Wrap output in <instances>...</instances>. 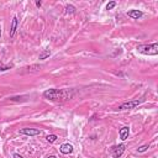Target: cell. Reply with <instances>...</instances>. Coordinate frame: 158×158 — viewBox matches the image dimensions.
Listing matches in <instances>:
<instances>
[{"mask_svg": "<svg viewBox=\"0 0 158 158\" xmlns=\"http://www.w3.org/2000/svg\"><path fill=\"white\" fill-rule=\"evenodd\" d=\"M43 97L51 101H67L73 97V93L68 89H47L43 91Z\"/></svg>", "mask_w": 158, "mask_h": 158, "instance_id": "1", "label": "cell"}, {"mask_svg": "<svg viewBox=\"0 0 158 158\" xmlns=\"http://www.w3.org/2000/svg\"><path fill=\"white\" fill-rule=\"evenodd\" d=\"M137 51L142 55L157 56L158 55V43L154 42L152 45H140V46H137Z\"/></svg>", "mask_w": 158, "mask_h": 158, "instance_id": "2", "label": "cell"}, {"mask_svg": "<svg viewBox=\"0 0 158 158\" xmlns=\"http://www.w3.org/2000/svg\"><path fill=\"white\" fill-rule=\"evenodd\" d=\"M145 101V99H140V100H132V101H126L122 103L120 105V110H130V109H135L136 106H139L140 104H142Z\"/></svg>", "mask_w": 158, "mask_h": 158, "instance_id": "3", "label": "cell"}, {"mask_svg": "<svg viewBox=\"0 0 158 158\" xmlns=\"http://www.w3.org/2000/svg\"><path fill=\"white\" fill-rule=\"evenodd\" d=\"M125 148H126V146H125L124 143L118 145V146H112L111 148H110V153H111V156H112L114 158H120V157L124 154Z\"/></svg>", "mask_w": 158, "mask_h": 158, "instance_id": "4", "label": "cell"}, {"mask_svg": "<svg viewBox=\"0 0 158 158\" xmlns=\"http://www.w3.org/2000/svg\"><path fill=\"white\" fill-rule=\"evenodd\" d=\"M20 133H21V135H27V136H37V135L41 133V131L37 130V129L25 127V129H21V130H20Z\"/></svg>", "mask_w": 158, "mask_h": 158, "instance_id": "5", "label": "cell"}, {"mask_svg": "<svg viewBox=\"0 0 158 158\" xmlns=\"http://www.w3.org/2000/svg\"><path fill=\"white\" fill-rule=\"evenodd\" d=\"M59 151H61V153H63V154H69V153L73 152V146H72L70 143H63V145L59 147Z\"/></svg>", "mask_w": 158, "mask_h": 158, "instance_id": "6", "label": "cell"}, {"mask_svg": "<svg viewBox=\"0 0 158 158\" xmlns=\"http://www.w3.org/2000/svg\"><path fill=\"white\" fill-rule=\"evenodd\" d=\"M120 139L122 140V141H125V140H127V137H129V133H130V127L129 126H124V127H121L120 129Z\"/></svg>", "mask_w": 158, "mask_h": 158, "instance_id": "7", "label": "cell"}, {"mask_svg": "<svg viewBox=\"0 0 158 158\" xmlns=\"http://www.w3.org/2000/svg\"><path fill=\"white\" fill-rule=\"evenodd\" d=\"M142 15H143V13L140 11V10H130V11H127V16L133 19V20H137V19L142 17Z\"/></svg>", "mask_w": 158, "mask_h": 158, "instance_id": "8", "label": "cell"}, {"mask_svg": "<svg viewBox=\"0 0 158 158\" xmlns=\"http://www.w3.org/2000/svg\"><path fill=\"white\" fill-rule=\"evenodd\" d=\"M16 28H17V17L14 16L13 21H11V27H10V37H14V35L16 32Z\"/></svg>", "mask_w": 158, "mask_h": 158, "instance_id": "9", "label": "cell"}, {"mask_svg": "<svg viewBox=\"0 0 158 158\" xmlns=\"http://www.w3.org/2000/svg\"><path fill=\"white\" fill-rule=\"evenodd\" d=\"M51 56V51L49 49H45L42 53H40V56H38V59H46L47 57H49Z\"/></svg>", "mask_w": 158, "mask_h": 158, "instance_id": "10", "label": "cell"}, {"mask_svg": "<svg viewBox=\"0 0 158 158\" xmlns=\"http://www.w3.org/2000/svg\"><path fill=\"white\" fill-rule=\"evenodd\" d=\"M57 135H48L47 137H46V140L49 142V143H53V142H56L57 141Z\"/></svg>", "mask_w": 158, "mask_h": 158, "instance_id": "11", "label": "cell"}, {"mask_svg": "<svg viewBox=\"0 0 158 158\" xmlns=\"http://www.w3.org/2000/svg\"><path fill=\"white\" fill-rule=\"evenodd\" d=\"M76 10H77V9L73 6V5H67V6H66V13H67V14H74Z\"/></svg>", "mask_w": 158, "mask_h": 158, "instance_id": "12", "label": "cell"}, {"mask_svg": "<svg viewBox=\"0 0 158 158\" xmlns=\"http://www.w3.org/2000/svg\"><path fill=\"white\" fill-rule=\"evenodd\" d=\"M10 68H13V64H1V63H0V72H5Z\"/></svg>", "mask_w": 158, "mask_h": 158, "instance_id": "13", "label": "cell"}, {"mask_svg": "<svg viewBox=\"0 0 158 158\" xmlns=\"http://www.w3.org/2000/svg\"><path fill=\"white\" fill-rule=\"evenodd\" d=\"M150 147H148V145H145V146H141V147H139L137 148V152L139 153H143V152H146L147 150H148Z\"/></svg>", "mask_w": 158, "mask_h": 158, "instance_id": "14", "label": "cell"}, {"mask_svg": "<svg viewBox=\"0 0 158 158\" xmlns=\"http://www.w3.org/2000/svg\"><path fill=\"white\" fill-rule=\"evenodd\" d=\"M115 6H116V1H110V3L106 5V10H112Z\"/></svg>", "mask_w": 158, "mask_h": 158, "instance_id": "15", "label": "cell"}, {"mask_svg": "<svg viewBox=\"0 0 158 158\" xmlns=\"http://www.w3.org/2000/svg\"><path fill=\"white\" fill-rule=\"evenodd\" d=\"M14 158H24V157H22V156H20L19 153H15V154H14Z\"/></svg>", "mask_w": 158, "mask_h": 158, "instance_id": "16", "label": "cell"}, {"mask_svg": "<svg viewBox=\"0 0 158 158\" xmlns=\"http://www.w3.org/2000/svg\"><path fill=\"white\" fill-rule=\"evenodd\" d=\"M36 5H37V6H41V5H42V1H36Z\"/></svg>", "mask_w": 158, "mask_h": 158, "instance_id": "17", "label": "cell"}, {"mask_svg": "<svg viewBox=\"0 0 158 158\" xmlns=\"http://www.w3.org/2000/svg\"><path fill=\"white\" fill-rule=\"evenodd\" d=\"M47 158H57L56 156H49V157H47Z\"/></svg>", "mask_w": 158, "mask_h": 158, "instance_id": "18", "label": "cell"}, {"mask_svg": "<svg viewBox=\"0 0 158 158\" xmlns=\"http://www.w3.org/2000/svg\"><path fill=\"white\" fill-rule=\"evenodd\" d=\"M0 37H1V27H0Z\"/></svg>", "mask_w": 158, "mask_h": 158, "instance_id": "19", "label": "cell"}]
</instances>
